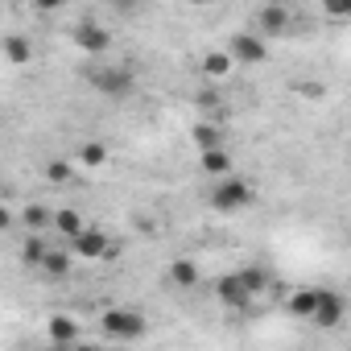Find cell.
Instances as JSON below:
<instances>
[{
	"mask_svg": "<svg viewBox=\"0 0 351 351\" xmlns=\"http://www.w3.org/2000/svg\"><path fill=\"white\" fill-rule=\"evenodd\" d=\"M322 13H326L330 21H351V5H343V0H326Z\"/></svg>",
	"mask_w": 351,
	"mask_h": 351,
	"instance_id": "obj_24",
	"label": "cell"
},
{
	"mask_svg": "<svg viewBox=\"0 0 351 351\" xmlns=\"http://www.w3.org/2000/svg\"><path fill=\"white\" fill-rule=\"evenodd\" d=\"M99 330H104L108 339L132 343V339H141V335L149 330V322H145V314H141V310H128V306H112V310H104V314H99Z\"/></svg>",
	"mask_w": 351,
	"mask_h": 351,
	"instance_id": "obj_1",
	"label": "cell"
},
{
	"mask_svg": "<svg viewBox=\"0 0 351 351\" xmlns=\"http://www.w3.org/2000/svg\"><path fill=\"white\" fill-rule=\"evenodd\" d=\"M46 335H50L54 347H75V343H79V322H75L71 314H50Z\"/></svg>",
	"mask_w": 351,
	"mask_h": 351,
	"instance_id": "obj_9",
	"label": "cell"
},
{
	"mask_svg": "<svg viewBox=\"0 0 351 351\" xmlns=\"http://www.w3.org/2000/svg\"><path fill=\"white\" fill-rule=\"evenodd\" d=\"M252 203V186L244 182V178H219V186L211 191V207L215 211H244Z\"/></svg>",
	"mask_w": 351,
	"mask_h": 351,
	"instance_id": "obj_3",
	"label": "cell"
},
{
	"mask_svg": "<svg viewBox=\"0 0 351 351\" xmlns=\"http://www.w3.org/2000/svg\"><path fill=\"white\" fill-rule=\"evenodd\" d=\"M289 314L293 318H310L314 322V314H318V289H298V293H289Z\"/></svg>",
	"mask_w": 351,
	"mask_h": 351,
	"instance_id": "obj_16",
	"label": "cell"
},
{
	"mask_svg": "<svg viewBox=\"0 0 351 351\" xmlns=\"http://www.w3.org/2000/svg\"><path fill=\"white\" fill-rule=\"evenodd\" d=\"M46 178L62 186V182H71V178H75V165H71L66 157H54V161H46Z\"/></svg>",
	"mask_w": 351,
	"mask_h": 351,
	"instance_id": "obj_23",
	"label": "cell"
},
{
	"mask_svg": "<svg viewBox=\"0 0 351 351\" xmlns=\"http://www.w3.org/2000/svg\"><path fill=\"white\" fill-rule=\"evenodd\" d=\"M228 54H232V62H236V66H256V62H265V58H269V46H265V38H261V34H232Z\"/></svg>",
	"mask_w": 351,
	"mask_h": 351,
	"instance_id": "obj_4",
	"label": "cell"
},
{
	"mask_svg": "<svg viewBox=\"0 0 351 351\" xmlns=\"http://www.w3.org/2000/svg\"><path fill=\"white\" fill-rule=\"evenodd\" d=\"M21 219H25L29 236H42V232H46V228L54 223V215H50L46 207H25V215H21Z\"/></svg>",
	"mask_w": 351,
	"mask_h": 351,
	"instance_id": "obj_22",
	"label": "cell"
},
{
	"mask_svg": "<svg viewBox=\"0 0 351 351\" xmlns=\"http://www.w3.org/2000/svg\"><path fill=\"white\" fill-rule=\"evenodd\" d=\"M54 232H62L71 244L87 232V223H83V215L79 211H71V207H62V211H54Z\"/></svg>",
	"mask_w": 351,
	"mask_h": 351,
	"instance_id": "obj_15",
	"label": "cell"
},
{
	"mask_svg": "<svg viewBox=\"0 0 351 351\" xmlns=\"http://www.w3.org/2000/svg\"><path fill=\"white\" fill-rule=\"evenodd\" d=\"M240 277H244V285L252 289V298H261V293L273 285V273H269L265 265H244V269H240Z\"/></svg>",
	"mask_w": 351,
	"mask_h": 351,
	"instance_id": "obj_18",
	"label": "cell"
},
{
	"mask_svg": "<svg viewBox=\"0 0 351 351\" xmlns=\"http://www.w3.org/2000/svg\"><path fill=\"white\" fill-rule=\"evenodd\" d=\"M169 281L178 285V289H195V285H199V265H195L191 256L169 261Z\"/></svg>",
	"mask_w": 351,
	"mask_h": 351,
	"instance_id": "obj_12",
	"label": "cell"
},
{
	"mask_svg": "<svg viewBox=\"0 0 351 351\" xmlns=\"http://www.w3.org/2000/svg\"><path fill=\"white\" fill-rule=\"evenodd\" d=\"M71 252H75L79 261H104V256H112V240H108V232L87 228V232L71 244Z\"/></svg>",
	"mask_w": 351,
	"mask_h": 351,
	"instance_id": "obj_6",
	"label": "cell"
},
{
	"mask_svg": "<svg viewBox=\"0 0 351 351\" xmlns=\"http://www.w3.org/2000/svg\"><path fill=\"white\" fill-rule=\"evenodd\" d=\"M195 104H199V108H219L223 99H219V91H211V87H207V91H199V95H195Z\"/></svg>",
	"mask_w": 351,
	"mask_h": 351,
	"instance_id": "obj_25",
	"label": "cell"
},
{
	"mask_svg": "<svg viewBox=\"0 0 351 351\" xmlns=\"http://www.w3.org/2000/svg\"><path fill=\"white\" fill-rule=\"evenodd\" d=\"M199 169H203V173H215V178H232V153H228V149L199 153Z\"/></svg>",
	"mask_w": 351,
	"mask_h": 351,
	"instance_id": "obj_14",
	"label": "cell"
},
{
	"mask_svg": "<svg viewBox=\"0 0 351 351\" xmlns=\"http://www.w3.org/2000/svg\"><path fill=\"white\" fill-rule=\"evenodd\" d=\"M256 25H261L265 38H281V34L289 29V9H285V5H265V9L256 13Z\"/></svg>",
	"mask_w": 351,
	"mask_h": 351,
	"instance_id": "obj_10",
	"label": "cell"
},
{
	"mask_svg": "<svg viewBox=\"0 0 351 351\" xmlns=\"http://www.w3.org/2000/svg\"><path fill=\"white\" fill-rule=\"evenodd\" d=\"M215 298H219L228 310H244V306L252 302V289L244 285V277H240V273H228V277H219V281H215Z\"/></svg>",
	"mask_w": 351,
	"mask_h": 351,
	"instance_id": "obj_7",
	"label": "cell"
},
{
	"mask_svg": "<svg viewBox=\"0 0 351 351\" xmlns=\"http://www.w3.org/2000/svg\"><path fill=\"white\" fill-rule=\"evenodd\" d=\"M46 256H50L46 240H42V236H29V240H25V248H21V261H25V265H34V269H42V265H46Z\"/></svg>",
	"mask_w": 351,
	"mask_h": 351,
	"instance_id": "obj_21",
	"label": "cell"
},
{
	"mask_svg": "<svg viewBox=\"0 0 351 351\" xmlns=\"http://www.w3.org/2000/svg\"><path fill=\"white\" fill-rule=\"evenodd\" d=\"M66 351H99V347H87V343H75V347H66Z\"/></svg>",
	"mask_w": 351,
	"mask_h": 351,
	"instance_id": "obj_26",
	"label": "cell"
},
{
	"mask_svg": "<svg viewBox=\"0 0 351 351\" xmlns=\"http://www.w3.org/2000/svg\"><path fill=\"white\" fill-rule=\"evenodd\" d=\"M343 298L339 293H330V289H318V314H314V322L322 326V330H335L339 322H343Z\"/></svg>",
	"mask_w": 351,
	"mask_h": 351,
	"instance_id": "obj_8",
	"label": "cell"
},
{
	"mask_svg": "<svg viewBox=\"0 0 351 351\" xmlns=\"http://www.w3.org/2000/svg\"><path fill=\"white\" fill-rule=\"evenodd\" d=\"M71 261H75V252H62V248H50V256H46V265H42V273L46 277H66L71 273Z\"/></svg>",
	"mask_w": 351,
	"mask_h": 351,
	"instance_id": "obj_19",
	"label": "cell"
},
{
	"mask_svg": "<svg viewBox=\"0 0 351 351\" xmlns=\"http://www.w3.org/2000/svg\"><path fill=\"white\" fill-rule=\"evenodd\" d=\"M232 66H236V62H232V54H228V50H211V54H203V58H199V71H203L207 79H228V75H232Z\"/></svg>",
	"mask_w": 351,
	"mask_h": 351,
	"instance_id": "obj_13",
	"label": "cell"
},
{
	"mask_svg": "<svg viewBox=\"0 0 351 351\" xmlns=\"http://www.w3.org/2000/svg\"><path fill=\"white\" fill-rule=\"evenodd\" d=\"M5 58H9L13 66H25V62L34 58V46H29L21 34H5Z\"/></svg>",
	"mask_w": 351,
	"mask_h": 351,
	"instance_id": "obj_17",
	"label": "cell"
},
{
	"mask_svg": "<svg viewBox=\"0 0 351 351\" xmlns=\"http://www.w3.org/2000/svg\"><path fill=\"white\" fill-rule=\"evenodd\" d=\"M71 38H75V46H79L83 54H95V58L112 50V34H108V29H104L99 21H79Z\"/></svg>",
	"mask_w": 351,
	"mask_h": 351,
	"instance_id": "obj_5",
	"label": "cell"
},
{
	"mask_svg": "<svg viewBox=\"0 0 351 351\" xmlns=\"http://www.w3.org/2000/svg\"><path fill=\"white\" fill-rule=\"evenodd\" d=\"M79 161H83L87 169H99V165H108V145H104V141H87V145L79 149Z\"/></svg>",
	"mask_w": 351,
	"mask_h": 351,
	"instance_id": "obj_20",
	"label": "cell"
},
{
	"mask_svg": "<svg viewBox=\"0 0 351 351\" xmlns=\"http://www.w3.org/2000/svg\"><path fill=\"white\" fill-rule=\"evenodd\" d=\"M87 79H91V87H99L108 99H124V95L132 91V83H136L128 66H91Z\"/></svg>",
	"mask_w": 351,
	"mask_h": 351,
	"instance_id": "obj_2",
	"label": "cell"
},
{
	"mask_svg": "<svg viewBox=\"0 0 351 351\" xmlns=\"http://www.w3.org/2000/svg\"><path fill=\"white\" fill-rule=\"evenodd\" d=\"M191 141H195V149H199V153L223 149V128H219V124H211V120H199V124L191 128Z\"/></svg>",
	"mask_w": 351,
	"mask_h": 351,
	"instance_id": "obj_11",
	"label": "cell"
}]
</instances>
